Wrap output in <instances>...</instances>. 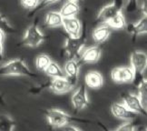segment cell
<instances>
[{"label": "cell", "instance_id": "cell-21", "mask_svg": "<svg viewBox=\"0 0 147 131\" xmlns=\"http://www.w3.org/2000/svg\"><path fill=\"white\" fill-rule=\"evenodd\" d=\"M45 73H46L48 77H53V78L65 77L63 70H62V68L60 67V66L57 63L54 62V61L50 62V64L47 67V69L45 70Z\"/></svg>", "mask_w": 147, "mask_h": 131}, {"label": "cell", "instance_id": "cell-29", "mask_svg": "<svg viewBox=\"0 0 147 131\" xmlns=\"http://www.w3.org/2000/svg\"><path fill=\"white\" fill-rule=\"evenodd\" d=\"M138 7V0H129L127 5H126V10L128 12H134L137 9Z\"/></svg>", "mask_w": 147, "mask_h": 131}, {"label": "cell", "instance_id": "cell-10", "mask_svg": "<svg viewBox=\"0 0 147 131\" xmlns=\"http://www.w3.org/2000/svg\"><path fill=\"white\" fill-rule=\"evenodd\" d=\"M72 105L76 111H81L89 106V98L84 86L79 87L71 96Z\"/></svg>", "mask_w": 147, "mask_h": 131}, {"label": "cell", "instance_id": "cell-9", "mask_svg": "<svg viewBox=\"0 0 147 131\" xmlns=\"http://www.w3.org/2000/svg\"><path fill=\"white\" fill-rule=\"evenodd\" d=\"M111 77L116 83H133L134 72L131 67H115L111 72Z\"/></svg>", "mask_w": 147, "mask_h": 131}, {"label": "cell", "instance_id": "cell-1", "mask_svg": "<svg viewBox=\"0 0 147 131\" xmlns=\"http://www.w3.org/2000/svg\"><path fill=\"white\" fill-rule=\"evenodd\" d=\"M0 76L2 77H28L31 78L37 77L33 73L26 62L21 58L13 59L7 63L0 66Z\"/></svg>", "mask_w": 147, "mask_h": 131}, {"label": "cell", "instance_id": "cell-25", "mask_svg": "<svg viewBox=\"0 0 147 131\" xmlns=\"http://www.w3.org/2000/svg\"><path fill=\"white\" fill-rule=\"evenodd\" d=\"M0 30H2L5 34H12L16 30L15 28L10 25L8 20L5 18L2 14H0Z\"/></svg>", "mask_w": 147, "mask_h": 131}, {"label": "cell", "instance_id": "cell-33", "mask_svg": "<svg viewBox=\"0 0 147 131\" xmlns=\"http://www.w3.org/2000/svg\"><path fill=\"white\" fill-rule=\"evenodd\" d=\"M72 1H76V2H77V3H78L79 1H81V0H72Z\"/></svg>", "mask_w": 147, "mask_h": 131}, {"label": "cell", "instance_id": "cell-8", "mask_svg": "<svg viewBox=\"0 0 147 131\" xmlns=\"http://www.w3.org/2000/svg\"><path fill=\"white\" fill-rule=\"evenodd\" d=\"M131 67L134 72V75L144 74L147 67V55L144 51H134L130 56Z\"/></svg>", "mask_w": 147, "mask_h": 131}, {"label": "cell", "instance_id": "cell-11", "mask_svg": "<svg viewBox=\"0 0 147 131\" xmlns=\"http://www.w3.org/2000/svg\"><path fill=\"white\" fill-rule=\"evenodd\" d=\"M111 113L112 115L116 118L122 119V120H134L138 117V114L135 113L124 106L123 103H114L111 106Z\"/></svg>", "mask_w": 147, "mask_h": 131}, {"label": "cell", "instance_id": "cell-2", "mask_svg": "<svg viewBox=\"0 0 147 131\" xmlns=\"http://www.w3.org/2000/svg\"><path fill=\"white\" fill-rule=\"evenodd\" d=\"M47 122L50 126H52L55 128H61L65 125H69L72 123H90L89 120L86 119H82L72 117L67 113L57 109H51L45 112Z\"/></svg>", "mask_w": 147, "mask_h": 131}, {"label": "cell", "instance_id": "cell-23", "mask_svg": "<svg viewBox=\"0 0 147 131\" xmlns=\"http://www.w3.org/2000/svg\"><path fill=\"white\" fill-rule=\"evenodd\" d=\"M51 59L46 54H41L36 56V67L37 68L38 71L45 72L47 69V67L50 64Z\"/></svg>", "mask_w": 147, "mask_h": 131}, {"label": "cell", "instance_id": "cell-6", "mask_svg": "<svg viewBox=\"0 0 147 131\" xmlns=\"http://www.w3.org/2000/svg\"><path fill=\"white\" fill-rule=\"evenodd\" d=\"M45 40H46V37H45L43 32L39 29L36 23H35V24H32L30 26L27 27L21 43L26 47L37 48Z\"/></svg>", "mask_w": 147, "mask_h": 131}, {"label": "cell", "instance_id": "cell-7", "mask_svg": "<svg viewBox=\"0 0 147 131\" xmlns=\"http://www.w3.org/2000/svg\"><path fill=\"white\" fill-rule=\"evenodd\" d=\"M122 99H123L122 103L130 110L137 113L138 115H143V116L147 115V109L141 103V100L138 95L134 93H126L123 95Z\"/></svg>", "mask_w": 147, "mask_h": 131}, {"label": "cell", "instance_id": "cell-30", "mask_svg": "<svg viewBox=\"0 0 147 131\" xmlns=\"http://www.w3.org/2000/svg\"><path fill=\"white\" fill-rule=\"evenodd\" d=\"M5 34L0 30V62L3 60L4 58V40H5Z\"/></svg>", "mask_w": 147, "mask_h": 131}, {"label": "cell", "instance_id": "cell-13", "mask_svg": "<svg viewBox=\"0 0 147 131\" xmlns=\"http://www.w3.org/2000/svg\"><path fill=\"white\" fill-rule=\"evenodd\" d=\"M65 32L68 34L69 37H77L80 35L82 31L81 22L76 16L72 18H65L63 20V25Z\"/></svg>", "mask_w": 147, "mask_h": 131}, {"label": "cell", "instance_id": "cell-15", "mask_svg": "<svg viewBox=\"0 0 147 131\" xmlns=\"http://www.w3.org/2000/svg\"><path fill=\"white\" fill-rule=\"evenodd\" d=\"M101 58V49L99 47H91L88 48L82 53L79 59V63L92 64L97 62Z\"/></svg>", "mask_w": 147, "mask_h": 131}, {"label": "cell", "instance_id": "cell-28", "mask_svg": "<svg viewBox=\"0 0 147 131\" xmlns=\"http://www.w3.org/2000/svg\"><path fill=\"white\" fill-rule=\"evenodd\" d=\"M134 129H136V127H135V125L133 123V120L127 121L126 123L123 124L122 126L116 128L117 131H133Z\"/></svg>", "mask_w": 147, "mask_h": 131}, {"label": "cell", "instance_id": "cell-32", "mask_svg": "<svg viewBox=\"0 0 147 131\" xmlns=\"http://www.w3.org/2000/svg\"><path fill=\"white\" fill-rule=\"evenodd\" d=\"M0 104H4V98L1 95H0Z\"/></svg>", "mask_w": 147, "mask_h": 131}, {"label": "cell", "instance_id": "cell-3", "mask_svg": "<svg viewBox=\"0 0 147 131\" xmlns=\"http://www.w3.org/2000/svg\"><path fill=\"white\" fill-rule=\"evenodd\" d=\"M86 41V30L81 31L77 37H68L64 45V54L68 59H76L83 51Z\"/></svg>", "mask_w": 147, "mask_h": 131}, {"label": "cell", "instance_id": "cell-14", "mask_svg": "<svg viewBox=\"0 0 147 131\" xmlns=\"http://www.w3.org/2000/svg\"><path fill=\"white\" fill-rule=\"evenodd\" d=\"M129 34H131L134 38H135L139 35L146 34L147 32V16L144 15L139 21L136 23H131V24H126L125 28Z\"/></svg>", "mask_w": 147, "mask_h": 131}, {"label": "cell", "instance_id": "cell-20", "mask_svg": "<svg viewBox=\"0 0 147 131\" xmlns=\"http://www.w3.org/2000/svg\"><path fill=\"white\" fill-rule=\"evenodd\" d=\"M16 122L10 116L0 114V131H11L15 129Z\"/></svg>", "mask_w": 147, "mask_h": 131}, {"label": "cell", "instance_id": "cell-26", "mask_svg": "<svg viewBox=\"0 0 147 131\" xmlns=\"http://www.w3.org/2000/svg\"><path fill=\"white\" fill-rule=\"evenodd\" d=\"M59 1V0H40L38 3V5H36V8H34L32 9L29 13H28V16H33L34 15H35L36 13H37L38 11H40L41 9L45 8V7H47V5H52L55 2H57Z\"/></svg>", "mask_w": 147, "mask_h": 131}, {"label": "cell", "instance_id": "cell-22", "mask_svg": "<svg viewBox=\"0 0 147 131\" xmlns=\"http://www.w3.org/2000/svg\"><path fill=\"white\" fill-rule=\"evenodd\" d=\"M126 21L124 18L123 12L116 16L114 19H112L109 23H107V26H110L112 29H124L126 26Z\"/></svg>", "mask_w": 147, "mask_h": 131}, {"label": "cell", "instance_id": "cell-16", "mask_svg": "<svg viewBox=\"0 0 147 131\" xmlns=\"http://www.w3.org/2000/svg\"><path fill=\"white\" fill-rule=\"evenodd\" d=\"M86 85L93 89L101 88L104 85V78L98 71H89L84 77Z\"/></svg>", "mask_w": 147, "mask_h": 131}, {"label": "cell", "instance_id": "cell-27", "mask_svg": "<svg viewBox=\"0 0 147 131\" xmlns=\"http://www.w3.org/2000/svg\"><path fill=\"white\" fill-rule=\"evenodd\" d=\"M39 1H40V0H21V4L25 8L32 10L36 7Z\"/></svg>", "mask_w": 147, "mask_h": 131}, {"label": "cell", "instance_id": "cell-18", "mask_svg": "<svg viewBox=\"0 0 147 131\" xmlns=\"http://www.w3.org/2000/svg\"><path fill=\"white\" fill-rule=\"evenodd\" d=\"M80 11V7L79 4L76 1L72 0H67V1L63 5V7L60 9V14L64 18H72V16H76V15Z\"/></svg>", "mask_w": 147, "mask_h": 131}, {"label": "cell", "instance_id": "cell-31", "mask_svg": "<svg viewBox=\"0 0 147 131\" xmlns=\"http://www.w3.org/2000/svg\"><path fill=\"white\" fill-rule=\"evenodd\" d=\"M69 125H70V124H69ZM61 128L63 129V130H73V131H78V130H81L79 128L73 126V125H70V126H68V125H65V126L62 127Z\"/></svg>", "mask_w": 147, "mask_h": 131}, {"label": "cell", "instance_id": "cell-12", "mask_svg": "<svg viewBox=\"0 0 147 131\" xmlns=\"http://www.w3.org/2000/svg\"><path fill=\"white\" fill-rule=\"evenodd\" d=\"M79 68H80V63L76 59H68L65 65V77L68 79L73 86H76L77 83Z\"/></svg>", "mask_w": 147, "mask_h": 131}, {"label": "cell", "instance_id": "cell-24", "mask_svg": "<svg viewBox=\"0 0 147 131\" xmlns=\"http://www.w3.org/2000/svg\"><path fill=\"white\" fill-rule=\"evenodd\" d=\"M137 88H138V96L141 100V103L143 104V106L144 107H146V105H147V81H146L145 77L140 82Z\"/></svg>", "mask_w": 147, "mask_h": 131}, {"label": "cell", "instance_id": "cell-19", "mask_svg": "<svg viewBox=\"0 0 147 131\" xmlns=\"http://www.w3.org/2000/svg\"><path fill=\"white\" fill-rule=\"evenodd\" d=\"M63 20L64 18L62 16L60 12L57 11H50L47 13L46 16V26L50 28H55V27H59L63 25Z\"/></svg>", "mask_w": 147, "mask_h": 131}, {"label": "cell", "instance_id": "cell-17", "mask_svg": "<svg viewBox=\"0 0 147 131\" xmlns=\"http://www.w3.org/2000/svg\"><path fill=\"white\" fill-rule=\"evenodd\" d=\"M111 33L112 28L105 24H103L94 28L92 33V37L94 41L96 44H102L109 38Z\"/></svg>", "mask_w": 147, "mask_h": 131}, {"label": "cell", "instance_id": "cell-4", "mask_svg": "<svg viewBox=\"0 0 147 131\" xmlns=\"http://www.w3.org/2000/svg\"><path fill=\"white\" fill-rule=\"evenodd\" d=\"M74 87L75 86H73V85L70 83V81L65 77H62L53 78L52 81L44 84L37 88H32L30 90V92L34 93V94H37V93H40L45 88H49L51 91H53L54 93L62 95V94H65V93L70 92V91L74 88Z\"/></svg>", "mask_w": 147, "mask_h": 131}, {"label": "cell", "instance_id": "cell-5", "mask_svg": "<svg viewBox=\"0 0 147 131\" xmlns=\"http://www.w3.org/2000/svg\"><path fill=\"white\" fill-rule=\"evenodd\" d=\"M123 0H115L114 2L105 5L100 10L97 15L96 21H99L103 24H107L112 19H114L116 16L123 12Z\"/></svg>", "mask_w": 147, "mask_h": 131}]
</instances>
